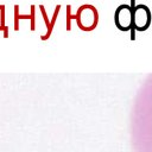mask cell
Masks as SVG:
<instances>
[{"mask_svg":"<svg viewBox=\"0 0 152 152\" xmlns=\"http://www.w3.org/2000/svg\"><path fill=\"white\" fill-rule=\"evenodd\" d=\"M20 19H30L31 21V31L34 30V5H31V13L27 15H20L19 14V6H14V30H19V20Z\"/></svg>","mask_w":152,"mask_h":152,"instance_id":"277c9868","label":"cell"},{"mask_svg":"<svg viewBox=\"0 0 152 152\" xmlns=\"http://www.w3.org/2000/svg\"><path fill=\"white\" fill-rule=\"evenodd\" d=\"M59 8H61V6L58 5V6L56 7V10H55V13H53L52 20L50 21V28H49V32H48L46 34H43V36L40 37V39H42V40H46V39L50 37V34H51V31H52V27H53V24H55V21H56V18H57V14H58V12H59Z\"/></svg>","mask_w":152,"mask_h":152,"instance_id":"5b68a950","label":"cell"},{"mask_svg":"<svg viewBox=\"0 0 152 152\" xmlns=\"http://www.w3.org/2000/svg\"><path fill=\"white\" fill-rule=\"evenodd\" d=\"M75 19L82 31H91L97 25L99 13L93 5H82L75 15Z\"/></svg>","mask_w":152,"mask_h":152,"instance_id":"6da1fadb","label":"cell"},{"mask_svg":"<svg viewBox=\"0 0 152 152\" xmlns=\"http://www.w3.org/2000/svg\"><path fill=\"white\" fill-rule=\"evenodd\" d=\"M0 24L2 26H6L5 25V6L4 5H0Z\"/></svg>","mask_w":152,"mask_h":152,"instance_id":"8992f818","label":"cell"},{"mask_svg":"<svg viewBox=\"0 0 152 152\" xmlns=\"http://www.w3.org/2000/svg\"><path fill=\"white\" fill-rule=\"evenodd\" d=\"M133 20H132V28L135 31H146L148 26L151 25L152 14L150 8L146 5H137L134 8H132Z\"/></svg>","mask_w":152,"mask_h":152,"instance_id":"7a4b0ae2","label":"cell"},{"mask_svg":"<svg viewBox=\"0 0 152 152\" xmlns=\"http://www.w3.org/2000/svg\"><path fill=\"white\" fill-rule=\"evenodd\" d=\"M132 20H133V14H132V7L131 5L122 4L118 6L114 13V21L116 27L120 31H131L132 30Z\"/></svg>","mask_w":152,"mask_h":152,"instance_id":"3957f363","label":"cell"}]
</instances>
